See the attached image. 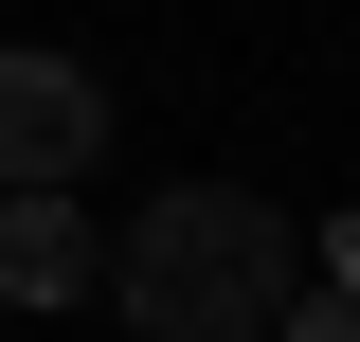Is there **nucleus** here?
<instances>
[{
	"label": "nucleus",
	"instance_id": "obj_1",
	"mask_svg": "<svg viewBox=\"0 0 360 342\" xmlns=\"http://www.w3.org/2000/svg\"><path fill=\"white\" fill-rule=\"evenodd\" d=\"M108 306H127L144 342H270L307 306V234H288V198H252V180H162V198L127 216V253H108Z\"/></svg>",
	"mask_w": 360,
	"mask_h": 342
},
{
	"label": "nucleus",
	"instance_id": "obj_2",
	"mask_svg": "<svg viewBox=\"0 0 360 342\" xmlns=\"http://www.w3.org/2000/svg\"><path fill=\"white\" fill-rule=\"evenodd\" d=\"M108 163V72L90 54H0V198H72Z\"/></svg>",
	"mask_w": 360,
	"mask_h": 342
},
{
	"label": "nucleus",
	"instance_id": "obj_3",
	"mask_svg": "<svg viewBox=\"0 0 360 342\" xmlns=\"http://www.w3.org/2000/svg\"><path fill=\"white\" fill-rule=\"evenodd\" d=\"M72 289H108L90 216L72 198H0V306H72Z\"/></svg>",
	"mask_w": 360,
	"mask_h": 342
},
{
	"label": "nucleus",
	"instance_id": "obj_4",
	"mask_svg": "<svg viewBox=\"0 0 360 342\" xmlns=\"http://www.w3.org/2000/svg\"><path fill=\"white\" fill-rule=\"evenodd\" d=\"M270 342H360V289H307V306H288Z\"/></svg>",
	"mask_w": 360,
	"mask_h": 342
}]
</instances>
